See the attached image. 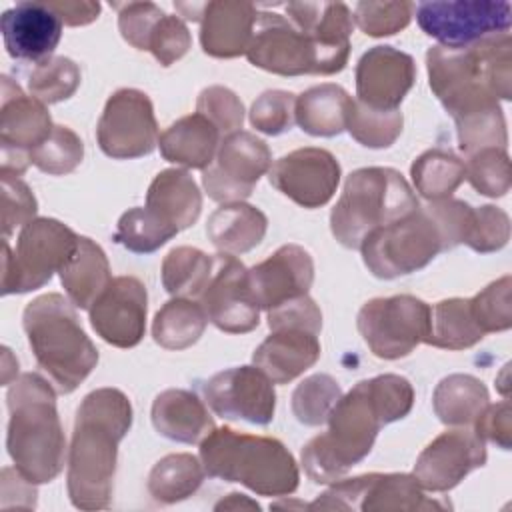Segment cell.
Segmentation results:
<instances>
[{"mask_svg": "<svg viewBox=\"0 0 512 512\" xmlns=\"http://www.w3.org/2000/svg\"><path fill=\"white\" fill-rule=\"evenodd\" d=\"M132 426V404L118 388H98L76 410L68 450L66 486L80 510L108 508L114 490L118 444Z\"/></svg>", "mask_w": 512, "mask_h": 512, "instance_id": "6da1fadb", "label": "cell"}, {"mask_svg": "<svg viewBox=\"0 0 512 512\" xmlns=\"http://www.w3.org/2000/svg\"><path fill=\"white\" fill-rule=\"evenodd\" d=\"M510 32L476 44L450 48L432 46L426 52L428 82L434 96L454 122L500 108L512 96Z\"/></svg>", "mask_w": 512, "mask_h": 512, "instance_id": "7a4b0ae2", "label": "cell"}, {"mask_svg": "<svg viewBox=\"0 0 512 512\" xmlns=\"http://www.w3.org/2000/svg\"><path fill=\"white\" fill-rule=\"evenodd\" d=\"M54 390L40 374L26 372L6 394L10 412L6 448L14 468L32 484L52 482L64 468L66 438Z\"/></svg>", "mask_w": 512, "mask_h": 512, "instance_id": "3957f363", "label": "cell"}, {"mask_svg": "<svg viewBox=\"0 0 512 512\" xmlns=\"http://www.w3.org/2000/svg\"><path fill=\"white\" fill-rule=\"evenodd\" d=\"M326 422L328 430L302 448L304 472L316 484L336 482L362 462L370 454L378 430L390 424V416L370 378L340 396Z\"/></svg>", "mask_w": 512, "mask_h": 512, "instance_id": "277c9868", "label": "cell"}, {"mask_svg": "<svg viewBox=\"0 0 512 512\" xmlns=\"http://www.w3.org/2000/svg\"><path fill=\"white\" fill-rule=\"evenodd\" d=\"M22 326L40 370L58 394L74 392L98 364V350L80 326L76 306L62 294L34 298Z\"/></svg>", "mask_w": 512, "mask_h": 512, "instance_id": "5b68a950", "label": "cell"}, {"mask_svg": "<svg viewBox=\"0 0 512 512\" xmlns=\"http://www.w3.org/2000/svg\"><path fill=\"white\" fill-rule=\"evenodd\" d=\"M200 462L210 478L240 482L260 496H288L300 472L288 448L270 436L214 428L200 442Z\"/></svg>", "mask_w": 512, "mask_h": 512, "instance_id": "8992f818", "label": "cell"}, {"mask_svg": "<svg viewBox=\"0 0 512 512\" xmlns=\"http://www.w3.org/2000/svg\"><path fill=\"white\" fill-rule=\"evenodd\" d=\"M406 178L386 166L358 168L346 176L342 194L330 212L332 236L346 248H358L366 236L418 208Z\"/></svg>", "mask_w": 512, "mask_h": 512, "instance_id": "52a82bcc", "label": "cell"}, {"mask_svg": "<svg viewBox=\"0 0 512 512\" xmlns=\"http://www.w3.org/2000/svg\"><path fill=\"white\" fill-rule=\"evenodd\" d=\"M80 236L54 218H34L22 226L16 250L4 240L2 294H24L42 288L60 272L78 248Z\"/></svg>", "mask_w": 512, "mask_h": 512, "instance_id": "ba28073f", "label": "cell"}, {"mask_svg": "<svg viewBox=\"0 0 512 512\" xmlns=\"http://www.w3.org/2000/svg\"><path fill=\"white\" fill-rule=\"evenodd\" d=\"M444 250L438 222L426 206L370 232L360 246L364 266L382 280L412 274Z\"/></svg>", "mask_w": 512, "mask_h": 512, "instance_id": "9c48e42d", "label": "cell"}, {"mask_svg": "<svg viewBox=\"0 0 512 512\" xmlns=\"http://www.w3.org/2000/svg\"><path fill=\"white\" fill-rule=\"evenodd\" d=\"M246 58L252 66L280 76H330L346 66V62L328 54L310 34L276 12H258Z\"/></svg>", "mask_w": 512, "mask_h": 512, "instance_id": "30bf717a", "label": "cell"}, {"mask_svg": "<svg viewBox=\"0 0 512 512\" xmlns=\"http://www.w3.org/2000/svg\"><path fill=\"white\" fill-rule=\"evenodd\" d=\"M310 510H364V512H404V510H446L450 502L430 498L412 474H364L336 480L320 494Z\"/></svg>", "mask_w": 512, "mask_h": 512, "instance_id": "8fae6325", "label": "cell"}, {"mask_svg": "<svg viewBox=\"0 0 512 512\" xmlns=\"http://www.w3.org/2000/svg\"><path fill=\"white\" fill-rule=\"evenodd\" d=\"M356 326L370 352L384 360L408 356L430 332V306L410 294L368 300Z\"/></svg>", "mask_w": 512, "mask_h": 512, "instance_id": "7c38bea8", "label": "cell"}, {"mask_svg": "<svg viewBox=\"0 0 512 512\" xmlns=\"http://www.w3.org/2000/svg\"><path fill=\"white\" fill-rule=\"evenodd\" d=\"M416 20L424 34L436 38L440 46L462 48L484 38L510 30V2L494 0H432L420 2Z\"/></svg>", "mask_w": 512, "mask_h": 512, "instance_id": "4fadbf2b", "label": "cell"}, {"mask_svg": "<svg viewBox=\"0 0 512 512\" xmlns=\"http://www.w3.org/2000/svg\"><path fill=\"white\" fill-rule=\"evenodd\" d=\"M154 106L142 90H116L102 110L96 126L100 150L116 160H130L150 154L158 144Z\"/></svg>", "mask_w": 512, "mask_h": 512, "instance_id": "5bb4252c", "label": "cell"}, {"mask_svg": "<svg viewBox=\"0 0 512 512\" xmlns=\"http://www.w3.org/2000/svg\"><path fill=\"white\" fill-rule=\"evenodd\" d=\"M270 168L272 154L266 142L252 132L236 130L220 140L216 158L202 170V186L216 202H242Z\"/></svg>", "mask_w": 512, "mask_h": 512, "instance_id": "9a60e30c", "label": "cell"}, {"mask_svg": "<svg viewBox=\"0 0 512 512\" xmlns=\"http://www.w3.org/2000/svg\"><path fill=\"white\" fill-rule=\"evenodd\" d=\"M52 128L46 104L26 96L12 78L2 76L0 174H24L30 164V152L50 136Z\"/></svg>", "mask_w": 512, "mask_h": 512, "instance_id": "2e32d148", "label": "cell"}, {"mask_svg": "<svg viewBox=\"0 0 512 512\" xmlns=\"http://www.w3.org/2000/svg\"><path fill=\"white\" fill-rule=\"evenodd\" d=\"M204 402L226 420L266 426L274 418V382L258 366H236L210 376L202 384Z\"/></svg>", "mask_w": 512, "mask_h": 512, "instance_id": "e0dca14e", "label": "cell"}, {"mask_svg": "<svg viewBox=\"0 0 512 512\" xmlns=\"http://www.w3.org/2000/svg\"><path fill=\"white\" fill-rule=\"evenodd\" d=\"M248 270L232 254L220 252L214 256L212 274L200 304L218 330L228 334H246L260 322V308L248 288Z\"/></svg>", "mask_w": 512, "mask_h": 512, "instance_id": "ac0fdd59", "label": "cell"}, {"mask_svg": "<svg viewBox=\"0 0 512 512\" xmlns=\"http://www.w3.org/2000/svg\"><path fill=\"white\" fill-rule=\"evenodd\" d=\"M270 184L302 208H320L336 192L340 164L324 148H298L278 158L268 170Z\"/></svg>", "mask_w": 512, "mask_h": 512, "instance_id": "d6986e66", "label": "cell"}, {"mask_svg": "<svg viewBox=\"0 0 512 512\" xmlns=\"http://www.w3.org/2000/svg\"><path fill=\"white\" fill-rule=\"evenodd\" d=\"M484 464V440L474 430L454 428L436 436L420 452L412 476L424 490L446 492L458 486L460 480Z\"/></svg>", "mask_w": 512, "mask_h": 512, "instance_id": "ffe728a7", "label": "cell"}, {"mask_svg": "<svg viewBox=\"0 0 512 512\" xmlns=\"http://www.w3.org/2000/svg\"><path fill=\"white\" fill-rule=\"evenodd\" d=\"M148 294L136 276H116L90 308V324L96 334L116 346H136L146 330Z\"/></svg>", "mask_w": 512, "mask_h": 512, "instance_id": "44dd1931", "label": "cell"}, {"mask_svg": "<svg viewBox=\"0 0 512 512\" xmlns=\"http://www.w3.org/2000/svg\"><path fill=\"white\" fill-rule=\"evenodd\" d=\"M416 80L414 58L392 46H374L356 64V100L374 110H398Z\"/></svg>", "mask_w": 512, "mask_h": 512, "instance_id": "7402d4cb", "label": "cell"}, {"mask_svg": "<svg viewBox=\"0 0 512 512\" xmlns=\"http://www.w3.org/2000/svg\"><path fill=\"white\" fill-rule=\"evenodd\" d=\"M248 288L262 310H270L290 298L308 294L314 282V260L298 244H284L246 274Z\"/></svg>", "mask_w": 512, "mask_h": 512, "instance_id": "603a6c76", "label": "cell"}, {"mask_svg": "<svg viewBox=\"0 0 512 512\" xmlns=\"http://www.w3.org/2000/svg\"><path fill=\"white\" fill-rule=\"evenodd\" d=\"M6 52L16 60L42 62L62 36V20L46 2H20L0 16Z\"/></svg>", "mask_w": 512, "mask_h": 512, "instance_id": "cb8c5ba5", "label": "cell"}, {"mask_svg": "<svg viewBox=\"0 0 512 512\" xmlns=\"http://www.w3.org/2000/svg\"><path fill=\"white\" fill-rule=\"evenodd\" d=\"M258 10L250 2H204L200 16V44L208 56L236 58L248 52Z\"/></svg>", "mask_w": 512, "mask_h": 512, "instance_id": "d4e9b609", "label": "cell"}, {"mask_svg": "<svg viewBox=\"0 0 512 512\" xmlns=\"http://www.w3.org/2000/svg\"><path fill=\"white\" fill-rule=\"evenodd\" d=\"M320 358L318 334L306 328H278L254 350L252 362L274 384H288Z\"/></svg>", "mask_w": 512, "mask_h": 512, "instance_id": "484cf974", "label": "cell"}, {"mask_svg": "<svg viewBox=\"0 0 512 512\" xmlns=\"http://www.w3.org/2000/svg\"><path fill=\"white\" fill-rule=\"evenodd\" d=\"M152 424L158 434L182 444H200L216 428L206 402L182 388H168L154 398Z\"/></svg>", "mask_w": 512, "mask_h": 512, "instance_id": "4316f807", "label": "cell"}, {"mask_svg": "<svg viewBox=\"0 0 512 512\" xmlns=\"http://www.w3.org/2000/svg\"><path fill=\"white\" fill-rule=\"evenodd\" d=\"M146 208L174 230L190 228L202 210V194L194 178L180 168L156 174L146 192Z\"/></svg>", "mask_w": 512, "mask_h": 512, "instance_id": "83f0119b", "label": "cell"}, {"mask_svg": "<svg viewBox=\"0 0 512 512\" xmlns=\"http://www.w3.org/2000/svg\"><path fill=\"white\" fill-rule=\"evenodd\" d=\"M220 130L202 114L194 112L172 122L158 138L164 160L186 168H208L220 146Z\"/></svg>", "mask_w": 512, "mask_h": 512, "instance_id": "f1b7e54d", "label": "cell"}, {"mask_svg": "<svg viewBox=\"0 0 512 512\" xmlns=\"http://www.w3.org/2000/svg\"><path fill=\"white\" fill-rule=\"evenodd\" d=\"M268 228V218L262 210L246 202H230L216 208L208 222V240L224 254H244L256 248Z\"/></svg>", "mask_w": 512, "mask_h": 512, "instance_id": "f546056e", "label": "cell"}, {"mask_svg": "<svg viewBox=\"0 0 512 512\" xmlns=\"http://www.w3.org/2000/svg\"><path fill=\"white\" fill-rule=\"evenodd\" d=\"M58 274L66 298L80 310H90L112 280L104 250L86 236H80L76 252Z\"/></svg>", "mask_w": 512, "mask_h": 512, "instance_id": "4dcf8cb0", "label": "cell"}, {"mask_svg": "<svg viewBox=\"0 0 512 512\" xmlns=\"http://www.w3.org/2000/svg\"><path fill=\"white\" fill-rule=\"evenodd\" d=\"M350 94L338 84H318L296 96V124L310 136H338L346 130Z\"/></svg>", "mask_w": 512, "mask_h": 512, "instance_id": "1f68e13d", "label": "cell"}, {"mask_svg": "<svg viewBox=\"0 0 512 512\" xmlns=\"http://www.w3.org/2000/svg\"><path fill=\"white\" fill-rule=\"evenodd\" d=\"M432 406L442 424L468 426L488 406V390L476 376L450 374L436 384Z\"/></svg>", "mask_w": 512, "mask_h": 512, "instance_id": "d6a6232c", "label": "cell"}, {"mask_svg": "<svg viewBox=\"0 0 512 512\" xmlns=\"http://www.w3.org/2000/svg\"><path fill=\"white\" fill-rule=\"evenodd\" d=\"M208 324V316L200 302L192 298H172L154 316V342L166 350H184L200 340Z\"/></svg>", "mask_w": 512, "mask_h": 512, "instance_id": "836d02e7", "label": "cell"}, {"mask_svg": "<svg viewBox=\"0 0 512 512\" xmlns=\"http://www.w3.org/2000/svg\"><path fill=\"white\" fill-rule=\"evenodd\" d=\"M484 336L472 316L470 298H448L430 308L426 344L446 350H464L478 344Z\"/></svg>", "mask_w": 512, "mask_h": 512, "instance_id": "e575fe53", "label": "cell"}, {"mask_svg": "<svg viewBox=\"0 0 512 512\" xmlns=\"http://www.w3.org/2000/svg\"><path fill=\"white\" fill-rule=\"evenodd\" d=\"M202 462L186 452L160 458L148 474V492L156 502L174 504L192 496L204 480Z\"/></svg>", "mask_w": 512, "mask_h": 512, "instance_id": "d590c367", "label": "cell"}, {"mask_svg": "<svg viewBox=\"0 0 512 512\" xmlns=\"http://www.w3.org/2000/svg\"><path fill=\"white\" fill-rule=\"evenodd\" d=\"M410 176L420 196L430 202L450 198L452 192L464 182L466 168L456 154L432 148L412 162Z\"/></svg>", "mask_w": 512, "mask_h": 512, "instance_id": "8d00e7d4", "label": "cell"}, {"mask_svg": "<svg viewBox=\"0 0 512 512\" xmlns=\"http://www.w3.org/2000/svg\"><path fill=\"white\" fill-rule=\"evenodd\" d=\"M214 258L192 246L172 248L162 260V284L174 298H200L212 274Z\"/></svg>", "mask_w": 512, "mask_h": 512, "instance_id": "74e56055", "label": "cell"}, {"mask_svg": "<svg viewBox=\"0 0 512 512\" xmlns=\"http://www.w3.org/2000/svg\"><path fill=\"white\" fill-rule=\"evenodd\" d=\"M404 126L400 110H374L354 100L348 112L346 130L366 148H388L396 142Z\"/></svg>", "mask_w": 512, "mask_h": 512, "instance_id": "f35d334b", "label": "cell"}, {"mask_svg": "<svg viewBox=\"0 0 512 512\" xmlns=\"http://www.w3.org/2000/svg\"><path fill=\"white\" fill-rule=\"evenodd\" d=\"M178 230L156 218L146 206L130 208L118 220L114 240L134 254H150L174 238Z\"/></svg>", "mask_w": 512, "mask_h": 512, "instance_id": "ab89813d", "label": "cell"}, {"mask_svg": "<svg viewBox=\"0 0 512 512\" xmlns=\"http://www.w3.org/2000/svg\"><path fill=\"white\" fill-rule=\"evenodd\" d=\"M80 84V68L66 56H50L34 66L28 76L30 96L44 104H56L70 98Z\"/></svg>", "mask_w": 512, "mask_h": 512, "instance_id": "60d3db41", "label": "cell"}, {"mask_svg": "<svg viewBox=\"0 0 512 512\" xmlns=\"http://www.w3.org/2000/svg\"><path fill=\"white\" fill-rule=\"evenodd\" d=\"M340 396L342 390L332 376L312 374L292 392V414L306 426H320L328 420Z\"/></svg>", "mask_w": 512, "mask_h": 512, "instance_id": "b9f144b4", "label": "cell"}, {"mask_svg": "<svg viewBox=\"0 0 512 512\" xmlns=\"http://www.w3.org/2000/svg\"><path fill=\"white\" fill-rule=\"evenodd\" d=\"M82 156L84 144L80 136L68 126H54L50 136L30 152V162L50 176H62L76 170Z\"/></svg>", "mask_w": 512, "mask_h": 512, "instance_id": "7bdbcfd3", "label": "cell"}, {"mask_svg": "<svg viewBox=\"0 0 512 512\" xmlns=\"http://www.w3.org/2000/svg\"><path fill=\"white\" fill-rule=\"evenodd\" d=\"M466 180L484 196L500 198L510 190V158L502 148H482L468 156Z\"/></svg>", "mask_w": 512, "mask_h": 512, "instance_id": "ee69618b", "label": "cell"}, {"mask_svg": "<svg viewBox=\"0 0 512 512\" xmlns=\"http://www.w3.org/2000/svg\"><path fill=\"white\" fill-rule=\"evenodd\" d=\"M510 288H512L510 276H502L500 280L488 284L474 298H470L472 316L484 334L502 332L512 326Z\"/></svg>", "mask_w": 512, "mask_h": 512, "instance_id": "f6af8a7d", "label": "cell"}, {"mask_svg": "<svg viewBox=\"0 0 512 512\" xmlns=\"http://www.w3.org/2000/svg\"><path fill=\"white\" fill-rule=\"evenodd\" d=\"M412 10V2H358L352 18L364 34L380 38L404 30L412 18Z\"/></svg>", "mask_w": 512, "mask_h": 512, "instance_id": "bcb514c9", "label": "cell"}, {"mask_svg": "<svg viewBox=\"0 0 512 512\" xmlns=\"http://www.w3.org/2000/svg\"><path fill=\"white\" fill-rule=\"evenodd\" d=\"M296 96L286 90L262 92L250 108V124L268 136H278L290 130L296 122L294 116Z\"/></svg>", "mask_w": 512, "mask_h": 512, "instance_id": "7dc6e473", "label": "cell"}, {"mask_svg": "<svg viewBox=\"0 0 512 512\" xmlns=\"http://www.w3.org/2000/svg\"><path fill=\"white\" fill-rule=\"evenodd\" d=\"M196 112L206 116L222 136L242 128L244 106L242 100L226 86H208L198 94Z\"/></svg>", "mask_w": 512, "mask_h": 512, "instance_id": "c3c4849f", "label": "cell"}, {"mask_svg": "<svg viewBox=\"0 0 512 512\" xmlns=\"http://www.w3.org/2000/svg\"><path fill=\"white\" fill-rule=\"evenodd\" d=\"M508 238H510V218L502 208L492 204L474 208L472 228L464 242L468 248L480 254H488L504 248Z\"/></svg>", "mask_w": 512, "mask_h": 512, "instance_id": "681fc988", "label": "cell"}, {"mask_svg": "<svg viewBox=\"0 0 512 512\" xmlns=\"http://www.w3.org/2000/svg\"><path fill=\"white\" fill-rule=\"evenodd\" d=\"M38 210L36 198L28 184L20 176L2 174V236H8L16 226H24L34 220Z\"/></svg>", "mask_w": 512, "mask_h": 512, "instance_id": "f907efd6", "label": "cell"}, {"mask_svg": "<svg viewBox=\"0 0 512 512\" xmlns=\"http://www.w3.org/2000/svg\"><path fill=\"white\" fill-rule=\"evenodd\" d=\"M192 46V36L188 32V26L180 16L164 14L158 24L154 26L150 40H148V52L162 64L170 66L176 60H180Z\"/></svg>", "mask_w": 512, "mask_h": 512, "instance_id": "816d5d0a", "label": "cell"}, {"mask_svg": "<svg viewBox=\"0 0 512 512\" xmlns=\"http://www.w3.org/2000/svg\"><path fill=\"white\" fill-rule=\"evenodd\" d=\"M426 208L438 222L446 250H452L458 244L466 242L474 218V208L470 204L456 198H442L430 200Z\"/></svg>", "mask_w": 512, "mask_h": 512, "instance_id": "f5cc1de1", "label": "cell"}, {"mask_svg": "<svg viewBox=\"0 0 512 512\" xmlns=\"http://www.w3.org/2000/svg\"><path fill=\"white\" fill-rule=\"evenodd\" d=\"M114 8H118V28L122 38L138 50H148L150 34L164 16L160 6L154 2H126L114 4Z\"/></svg>", "mask_w": 512, "mask_h": 512, "instance_id": "db71d44e", "label": "cell"}, {"mask_svg": "<svg viewBox=\"0 0 512 512\" xmlns=\"http://www.w3.org/2000/svg\"><path fill=\"white\" fill-rule=\"evenodd\" d=\"M268 328H306L316 334L322 330V312L316 306V302L308 296H296L290 298L274 308L268 310Z\"/></svg>", "mask_w": 512, "mask_h": 512, "instance_id": "11a10c76", "label": "cell"}, {"mask_svg": "<svg viewBox=\"0 0 512 512\" xmlns=\"http://www.w3.org/2000/svg\"><path fill=\"white\" fill-rule=\"evenodd\" d=\"M474 432L486 442L500 446L502 450H510L512 446V410L510 402L502 400L496 404H488L480 416L474 420Z\"/></svg>", "mask_w": 512, "mask_h": 512, "instance_id": "9f6ffc18", "label": "cell"}, {"mask_svg": "<svg viewBox=\"0 0 512 512\" xmlns=\"http://www.w3.org/2000/svg\"><path fill=\"white\" fill-rule=\"evenodd\" d=\"M52 12L62 20V24L68 26H84L94 22L100 16V4L98 2H46Z\"/></svg>", "mask_w": 512, "mask_h": 512, "instance_id": "6f0895ef", "label": "cell"}, {"mask_svg": "<svg viewBox=\"0 0 512 512\" xmlns=\"http://www.w3.org/2000/svg\"><path fill=\"white\" fill-rule=\"evenodd\" d=\"M242 510V508H252V510H258L260 506L254 502V500H248L244 494H238V492H232L228 494L226 500L218 502L216 504V510Z\"/></svg>", "mask_w": 512, "mask_h": 512, "instance_id": "680465c9", "label": "cell"}, {"mask_svg": "<svg viewBox=\"0 0 512 512\" xmlns=\"http://www.w3.org/2000/svg\"><path fill=\"white\" fill-rule=\"evenodd\" d=\"M174 8L182 14V18L186 20H194V22H200V16H202V10H204V4H196V2H176Z\"/></svg>", "mask_w": 512, "mask_h": 512, "instance_id": "91938a15", "label": "cell"}]
</instances>
